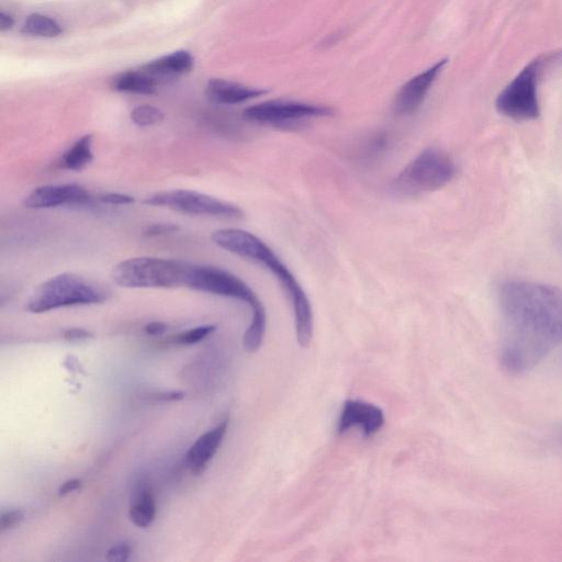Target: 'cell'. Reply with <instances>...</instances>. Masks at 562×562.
<instances>
[{
	"mask_svg": "<svg viewBox=\"0 0 562 562\" xmlns=\"http://www.w3.org/2000/svg\"><path fill=\"white\" fill-rule=\"evenodd\" d=\"M499 362L517 377L531 373L562 345V289L510 279L498 288Z\"/></svg>",
	"mask_w": 562,
	"mask_h": 562,
	"instance_id": "cell-1",
	"label": "cell"
},
{
	"mask_svg": "<svg viewBox=\"0 0 562 562\" xmlns=\"http://www.w3.org/2000/svg\"><path fill=\"white\" fill-rule=\"evenodd\" d=\"M211 239L220 249L261 264L275 276L294 310L298 343L302 347H308L313 336L310 300L297 278L271 247L253 233L241 229H221L213 232Z\"/></svg>",
	"mask_w": 562,
	"mask_h": 562,
	"instance_id": "cell-2",
	"label": "cell"
},
{
	"mask_svg": "<svg viewBox=\"0 0 562 562\" xmlns=\"http://www.w3.org/2000/svg\"><path fill=\"white\" fill-rule=\"evenodd\" d=\"M184 287L246 303L253 316L250 327L244 334L243 345L249 353L260 350L267 327L266 310L260 298L244 280L221 268L186 262Z\"/></svg>",
	"mask_w": 562,
	"mask_h": 562,
	"instance_id": "cell-3",
	"label": "cell"
},
{
	"mask_svg": "<svg viewBox=\"0 0 562 562\" xmlns=\"http://www.w3.org/2000/svg\"><path fill=\"white\" fill-rule=\"evenodd\" d=\"M110 297V290L98 281L63 273L43 281L27 300L26 310L39 314L61 308L100 305Z\"/></svg>",
	"mask_w": 562,
	"mask_h": 562,
	"instance_id": "cell-4",
	"label": "cell"
},
{
	"mask_svg": "<svg viewBox=\"0 0 562 562\" xmlns=\"http://www.w3.org/2000/svg\"><path fill=\"white\" fill-rule=\"evenodd\" d=\"M562 52L538 56L528 63L496 100L500 115L514 121H532L541 117L538 99L539 78L546 66L560 59Z\"/></svg>",
	"mask_w": 562,
	"mask_h": 562,
	"instance_id": "cell-5",
	"label": "cell"
},
{
	"mask_svg": "<svg viewBox=\"0 0 562 562\" xmlns=\"http://www.w3.org/2000/svg\"><path fill=\"white\" fill-rule=\"evenodd\" d=\"M186 262L141 256L128 258L112 269L114 283L128 289L184 287Z\"/></svg>",
	"mask_w": 562,
	"mask_h": 562,
	"instance_id": "cell-6",
	"label": "cell"
},
{
	"mask_svg": "<svg viewBox=\"0 0 562 562\" xmlns=\"http://www.w3.org/2000/svg\"><path fill=\"white\" fill-rule=\"evenodd\" d=\"M456 175L452 157L442 150L429 148L403 168L393 182L401 195L414 196L438 190L451 183Z\"/></svg>",
	"mask_w": 562,
	"mask_h": 562,
	"instance_id": "cell-7",
	"label": "cell"
},
{
	"mask_svg": "<svg viewBox=\"0 0 562 562\" xmlns=\"http://www.w3.org/2000/svg\"><path fill=\"white\" fill-rule=\"evenodd\" d=\"M143 202L146 206L170 209L190 216L230 220L244 218V212L238 206L196 190H164L146 197Z\"/></svg>",
	"mask_w": 562,
	"mask_h": 562,
	"instance_id": "cell-8",
	"label": "cell"
},
{
	"mask_svg": "<svg viewBox=\"0 0 562 562\" xmlns=\"http://www.w3.org/2000/svg\"><path fill=\"white\" fill-rule=\"evenodd\" d=\"M328 107L299 103V101L271 100L244 110L247 121L276 128H290L313 118L332 116Z\"/></svg>",
	"mask_w": 562,
	"mask_h": 562,
	"instance_id": "cell-9",
	"label": "cell"
},
{
	"mask_svg": "<svg viewBox=\"0 0 562 562\" xmlns=\"http://www.w3.org/2000/svg\"><path fill=\"white\" fill-rule=\"evenodd\" d=\"M89 199L88 191L80 185H46L32 190L25 198L24 205L28 209H51L83 205Z\"/></svg>",
	"mask_w": 562,
	"mask_h": 562,
	"instance_id": "cell-10",
	"label": "cell"
},
{
	"mask_svg": "<svg viewBox=\"0 0 562 562\" xmlns=\"http://www.w3.org/2000/svg\"><path fill=\"white\" fill-rule=\"evenodd\" d=\"M385 424V414L375 404L361 400L345 402L337 432L340 434L350 431L352 427H361L364 436L369 437L380 431Z\"/></svg>",
	"mask_w": 562,
	"mask_h": 562,
	"instance_id": "cell-11",
	"label": "cell"
},
{
	"mask_svg": "<svg viewBox=\"0 0 562 562\" xmlns=\"http://www.w3.org/2000/svg\"><path fill=\"white\" fill-rule=\"evenodd\" d=\"M446 64L447 60L436 63L431 69L415 76L400 89L395 100L397 114L408 116L419 110L436 78L441 74Z\"/></svg>",
	"mask_w": 562,
	"mask_h": 562,
	"instance_id": "cell-12",
	"label": "cell"
},
{
	"mask_svg": "<svg viewBox=\"0 0 562 562\" xmlns=\"http://www.w3.org/2000/svg\"><path fill=\"white\" fill-rule=\"evenodd\" d=\"M229 420H224L215 429L201 435L186 455V464L193 474L204 471L210 460L215 457L224 436L228 432Z\"/></svg>",
	"mask_w": 562,
	"mask_h": 562,
	"instance_id": "cell-13",
	"label": "cell"
},
{
	"mask_svg": "<svg viewBox=\"0 0 562 562\" xmlns=\"http://www.w3.org/2000/svg\"><path fill=\"white\" fill-rule=\"evenodd\" d=\"M266 93L263 89L251 88L238 83L219 80V78H213L207 86L209 99L220 105L242 104Z\"/></svg>",
	"mask_w": 562,
	"mask_h": 562,
	"instance_id": "cell-14",
	"label": "cell"
},
{
	"mask_svg": "<svg viewBox=\"0 0 562 562\" xmlns=\"http://www.w3.org/2000/svg\"><path fill=\"white\" fill-rule=\"evenodd\" d=\"M193 67V55L187 51H177L143 65L141 71L153 77L176 76L190 72Z\"/></svg>",
	"mask_w": 562,
	"mask_h": 562,
	"instance_id": "cell-15",
	"label": "cell"
},
{
	"mask_svg": "<svg viewBox=\"0 0 562 562\" xmlns=\"http://www.w3.org/2000/svg\"><path fill=\"white\" fill-rule=\"evenodd\" d=\"M94 138L92 134L78 139L62 156L61 166L64 170L81 172L94 161Z\"/></svg>",
	"mask_w": 562,
	"mask_h": 562,
	"instance_id": "cell-16",
	"label": "cell"
},
{
	"mask_svg": "<svg viewBox=\"0 0 562 562\" xmlns=\"http://www.w3.org/2000/svg\"><path fill=\"white\" fill-rule=\"evenodd\" d=\"M118 92L139 95H153L157 89L155 77L140 72H127L119 75L114 81Z\"/></svg>",
	"mask_w": 562,
	"mask_h": 562,
	"instance_id": "cell-17",
	"label": "cell"
},
{
	"mask_svg": "<svg viewBox=\"0 0 562 562\" xmlns=\"http://www.w3.org/2000/svg\"><path fill=\"white\" fill-rule=\"evenodd\" d=\"M130 519L138 527H149L155 520L156 504L150 490L143 489L130 508Z\"/></svg>",
	"mask_w": 562,
	"mask_h": 562,
	"instance_id": "cell-18",
	"label": "cell"
},
{
	"mask_svg": "<svg viewBox=\"0 0 562 562\" xmlns=\"http://www.w3.org/2000/svg\"><path fill=\"white\" fill-rule=\"evenodd\" d=\"M21 31L25 35L41 38H56L63 32L58 21L41 14L30 15Z\"/></svg>",
	"mask_w": 562,
	"mask_h": 562,
	"instance_id": "cell-19",
	"label": "cell"
},
{
	"mask_svg": "<svg viewBox=\"0 0 562 562\" xmlns=\"http://www.w3.org/2000/svg\"><path fill=\"white\" fill-rule=\"evenodd\" d=\"M164 118L165 116L159 108L150 105L136 107L131 112L132 122L141 128L159 125Z\"/></svg>",
	"mask_w": 562,
	"mask_h": 562,
	"instance_id": "cell-20",
	"label": "cell"
},
{
	"mask_svg": "<svg viewBox=\"0 0 562 562\" xmlns=\"http://www.w3.org/2000/svg\"><path fill=\"white\" fill-rule=\"evenodd\" d=\"M216 325H204L181 333L175 337V342L181 345H194L204 341L207 336L216 331Z\"/></svg>",
	"mask_w": 562,
	"mask_h": 562,
	"instance_id": "cell-21",
	"label": "cell"
},
{
	"mask_svg": "<svg viewBox=\"0 0 562 562\" xmlns=\"http://www.w3.org/2000/svg\"><path fill=\"white\" fill-rule=\"evenodd\" d=\"M387 148L388 138L385 136V134H378V136H375V138L368 141L362 154L365 156V159L375 160L376 157H379L382 153H385Z\"/></svg>",
	"mask_w": 562,
	"mask_h": 562,
	"instance_id": "cell-22",
	"label": "cell"
},
{
	"mask_svg": "<svg viewBox=\"0 0 562 562\" xmlns=\"http://www.w3.org/2000/svg\"><path fill=\"white\" fill-rule=\"evenodd\" d=\"M178 230V224L175 223H154L144 230L143 235L146 238H156V236L176 233Z\"/></svg>",
	"mask_w": 562,
	"mask_h": 562,
	"instance_id": "cell-23",
	"label": "cell"
},
{
	"mask_svg": "<svg viewBox=\"0 0 562 562\" xmlns=\"http://www.w3.org/2000/svg\"><path fill=\"white\" fill-rule=\"evenodd\" d=\"M25 519L24 512L20 510L8 511L0 517V530L2 532L9 531L16 527Z\"/></svg>",
	"mask_w": 562,
	"mask_h": 562,
	"instance_id": "cell-24",
	"label": "cell"
},
{
	"mask_svg": "<svg viewBox=\"0 0 562 562\" xmlns=\"http://www.w3.org/2000/svg\"><path fill=\"white\" fill-rule=\"evenodd\" d=\"M131 555V546L127 543H121L112 546L107 553L106 559L109 561H126Z\"/></svg>",
	"mask_w": 562,
	"mask_h": 562,
	"instance_id": "cell-25",
	"label": "cell"
},
{
	"mask_svg": "<svg viewBox=\"0 0 562 562\" xmlns=\"http://www.w3.org/2000/svg\"><path fill=\"white\" fill-rule=\"evenodd\" d=\"M100 200L103 201L104 204L111 206H127L133 204V202L136 201L134 197L120 193L105 194L103 196H100Z\"/></svg>",
	"mask_w": 562,
	"mask_h": 562,
	"instance_id": "cell-26",
	"label": "cell"
},
{
	"mask_svg": "<svg viewBox=\"0 0 562 562\" xmlns=\"http://www.w3.org/2000/svg\"><path fill=\"white\" fill-rule=\"evenodd\" d=\"M93 333L84 329H71L64 333V339L69 342H81L93 339Z\"/></svg>",
	"mask_w": 562,
	"mask_h": 562,
	"instance_id": "cell-27",
	"label": "cell"
},
{
	"mask_svg": "<svg viewBox=\"0 0 562 562\" xmlns=\"http://www.w3.org/2000/svg\"><path fill=\"white\" fill-rule=\"evenodd\" d=\"M185 393L182 391H172V392H162L156 393L154 395L155 400L171 402V401H181L185 398Z\"/></svg>",
	"mask_w": 562,
	"mask_h": 562,
	"instance_id": "cell-28",
	"label": "cell"
},
{
	"mask_svg": "<svg viewBox=\"0 0 562 562\" xmlns=\"http://www.w3.org/2000/svg\"><path fill=\"white\" fill-rule=\"evenodd\" d=\"M82 487L81 480L72 479L63 483L59 489L60 496H66L74 491L80 490Z\"/></svg>",
	"mask_w": 562,
	"mask_h": 562,
	"instance_id": "cell-29",
	"label": "cell"
},
{
	"mask_svg": "<svg viewBox=\"0 0 562 562\" xmlns=\"http://www.w3.org/2000/svg\"><path fill=\"white\" fill-rule=\"evenodd\" d=\"M167 330V325L163 322H151L145 327V333L156 336L165 333Z\"/></svg>",
	"mask_w": 562,
	"mask_h": 562,
	"instance_id": "cell-30",
	"label": "cell"
},
{
	"mask_svg": "<svg viewBox=\"0 0 562 562\" xmlns=\"http://www.w3.org/2000/svg\"><path fill=\"white\" fill-rule=\"evenodd\" d=\"M15 25V19L10 15L4 13L0 14V31L6 32L13 28Z\"/></svg>",
	"mask_w": 562,
	"mask_h": 562,
	"instance_id": "cell-31",
	"label": "cell"
}]
</instances>
